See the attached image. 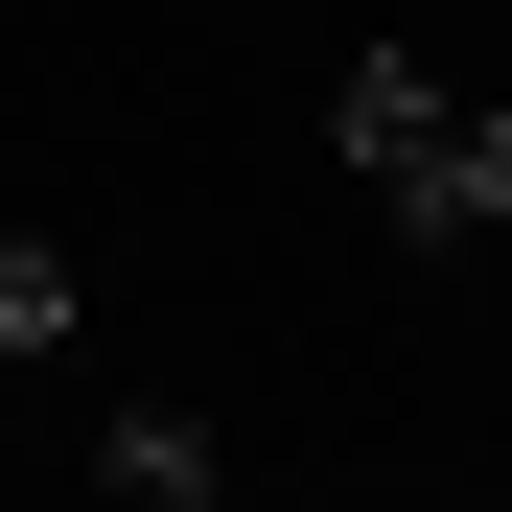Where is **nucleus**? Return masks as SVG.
<instances>
[{
	"instance_id": "nucleus-3",
	"label": "nucleus",
	"mask_w": 512,
	"mask_h": 512,
	"mask_svg": "<svg viewBox=\"0 0 512 512\" xmlns=\"http://www.w3.org/2000/svg\"><path fill=\"white\" fill-rule=\"evenodd\" d=\"M70 350V256H24V233H0V373H47Z\"/></svg>"
},
{
	"instance_id": "nucleus-2",
	"label": "nucleus",
	"mask_w": 512,
	"mask_h": 512,
	"mask_svg": "<svg viewBox=\"0 0 512 512\" xmlns=\"http://www.w3.org/2000/svg\"><path fill=\"white\" fill-rule=\"evenodd\" d=\"M94 489H117V512H210V489H233V443H210L187 396H140V419H94Z\"/></svg>"
},
{
	"instance_id": "nucleus-1",
	"label": "nucleus",
	"mask_w": 512,
	"mask_h": 512,
	"mask_svg": "<svg viewBox=\"0 0 512 512\" xmlns=\"http://www.w3.org/2000/svg\"><path fill=\"white\" fill-rule=\"evenodd\" d=\"M326 163H350L396 233H443V256L512 233V94H466V70H419V47H373L350 94H326Z\"/></svg>"
}]
</instances>
